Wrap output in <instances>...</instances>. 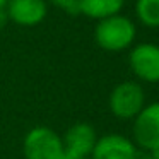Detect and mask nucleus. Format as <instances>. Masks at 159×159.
I'll return each mask as SVG.
<instances>
[{
	"label": "nucleus",
	"mask_w": 159,
	"mask_h": 159,
	"mask_svg": "<svg viewBox=\"0 0 159 159\" xmlns=\"http://www.w3.org/2000/svg\"><path fill=\"white\" fill-rule=\"evenodd\" d=\"M137 29L127 16L115 14L99 19L94 28V41L106 52H121L134 43Z\"/></svg>",
	"instance_id": "1"
},
{
	"label": "nucleus",
	"mask_w": 159,
	"mask_h": 159,
	"mask_svg": "<svg viewBox=\"0 0 159 159\" xmlns=\"http://www.w3.org/2000/svg\"><path fill=\"white\" fill-rule=\"evenodd\" d=\"M63 154L62 137L48 127H34L24 137L26 159H60Z\"/></svg>",
	"instance_id": "2"
},
{
	"label": "nucleus",
	"mask_w": 159,
	"mask_h": 159,
	"mask_svg": "<svg viewBox=\"0 0 159 159\" xmlns=\"http://www.w3.org/2000/svg\"><path fill=\"white\" fill-rule=\"evenodd\" d=\"M145 106V94L140 84L127 80L121 82L110 94V110L120 120L135 118Z\"/></svg>",
	"instance_id": "3"
},
{
	"label": "nucleus",
	"mask_w": 159,
	"mask_h": 159,
	"mask_svg": "<svg viewBox=\"0 0 159 159\" xmlns=\"http://www.w3.org/2000/svg\"><path fill=\"white\" fill-rule=\"evenodd\" d=\"M134 139L142 151L159 149V101L144 106L135 116Z\"/></svg>",
	"instance_id": "4"
},
{
	"label": "nucleus",
	"mask_w": 159,
	"mask_h": 159,
	"mask_svg": "<svg viewBox=\"0 0 159 159\" xmlns=\"http://www.w3.org/2000/svg\"><path fill=\"white\" fill-rule=\"evenodd\" d=\"M130 69L144 82H159V46L140 43L130 52Z\"/></svg>",
	"instance_id": "5"
},
{
	"label": "nucleus",
	"mask_w": 159,
	"mask_h": 159,
	"mask_svg": "<svg viewBox=\"0 0 159 159\" xmlns=\"http://www.w3.org/2000/svg\"><path fill=\"white\" fill-rule=\"evenodd\" d=\"M9 21L19 26H36L45 21L46 0H9L5 5Z\"/></svg>",
	"instance_id": "6"
},
{
	"label": "nucleus",
	"mask_w": 159,
	"mask_h": 159,
	"mask_svg": "<svg viewBox=\"0 0 159 159\" xmlns=\"http://www.w3.org/2000/svg\"><path fill=\"white\" fill-rule=\"evenodd\" d=\"M98 140L96 130L89 123H75L62 137L63 151L79 157H89Z\"/></svg>",
	"instance_id": "7"
},
{
	"label": "nucleus",
	"mask_w": 159,
	"mask_h": 159,
	"mask_svg": "<svg viewBox=\"0 0 159 159\" xmlns=\"http://www.w3.org/2000/svg\"><path fill=\"white\" fill-rule=\"evenodd\" d=\"M135 145L123 135H104L98 139L91 152V159H134Z\"/></svg>",
	"instance_id": "8"
},
{
	"label": "nucleus",
	"mask_w": 159,
	"mask_h": 159,
	"mask_svg": "<svg viewBox=\"0 0 159 159\" xmlns=\"http://www.w3.org/2000/svg\"><path fill=\"white\" fill-rule=\"evenodd\" d=\"M125 0H79L80 14L91 19H104L110 16L120 14Z\"/></svg>",
	"instance_id": "9"
},
{
	"label": "nucleus",
	"mask_w": 159,
	"mask_h": 159,
	"mask_svg": "<svg viewBox=\"0 0 159 159\" xmlns=\"http://www.w3.org/2000/svg\"><path fill=\"white\" fill-rule=\"evenodd\" d=\"M135 16L145 28H159V0H137Z\"/></svg>",
	"instance_id": "10"
},
{
	"label": "nucleus",
	"mask_w": 159,
	"mask_h": 159,
	"mask_svg": "<svg viewBox=\"0 0 159 159\" xmlns=\"http://www.w3.org/2000/svg\"><path fill=\"white\" fill-rule=\"evenodd\" d=\"M55 7L62 9L65 14L69 16H79L80 9H79V0H50Z\"/></svg>",
	"instance_id": "11"
},
{
	"label": "nucleus",
	"mask_w": 159,
	"mask_h": 159,
	"mask_svg": "<svg viewBox=\"0 0 159 159\" xmlns=\"http://www.w3.org/2000/svg\"><path fill=\"white\" fill-rule=\"evenodd\" d=\"M7 22H9V16H7V12H5V9H0V31L7 26Z\"/></svg>",
	"instance_id": "12"
},
{
	"label": "nucleus",
	"mask_w": 159,
	"mask_h": 159,
	"mask_svg": "<svg viewBox=\"0 0 159 159\" xmlns=\"http://www.w3.org/2000/svg\"><path fill=\"white\" fill-rule=\"evenodd\" d=\"M134 159H152V156L147 151H137L134 156Z\"/></svg>",
	"instance_id": "13"
},
{
	"label": "nucleus",
	"mask_w": 159,
	"mask_h": 159,
	"mask_svg": "<svg viewBox=\"0 0 159 159\" xmlns=\"http://www.w3.org/2000/svg\"><path fill=\"white\" fill-rule=\"evenodd\" d=\"M147 152L152 156V159H159V149H154V151H147Z\"/></svg>",
	"instance_id": "14"
},
{
	"label": "nucleus",
	"mask_w": 159,
	"mask_h": 159,
	"mask_svg": "<svg viewBox=\"0 0 159 159\" xmlns=\"http://www.w3.org/2000/svg\"><path fill=\"white\" fill-rule=\"evenodd\" d=\"M9 0H0V9H5V5H7Z\"/></svg>",
	"instance_id": "15"
},
{
	"label": "nucleus",
	"mask_w": 159,
	"mask_h": 159,
	"mask_svg": "<svg viewBox=\"0 0 159 159\" xmlns=\"http://www.w3.org/2000/svg\"><path fill=\"white\" fill-rule=\"evenodd\" d=\"M86 159H91V157H86Z\"/></svg>",
	"instance_id": "16"
}]
</instances>
